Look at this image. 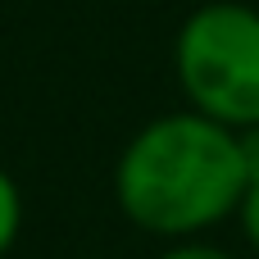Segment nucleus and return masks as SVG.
I'll list each match as a JSON object with an SVG mask.
<instances>
[{
  "label": "nucleus",
  "mask_w": 259,
  "mask_h": 259,
  "mask_svg": "<svg viewBox=\"0 0 259 259\" xmlns=\"http://www.w3.org/2000/svg\"><path fill=\"white\" fill-rule=\"evenodd\" d=\"M246 187L237 132L187 105L141 123L114 164L123 219L159 241H196L237 219Z\"/></svg>",
  "instance_id": "nucleus-1"
},
{
  "label": "nucleus",
  "mask_w": 259,
  "mask_h": 259,
  "mask_svg": "<svg viewBox=\"0 0 259 259\" xmlns=\"http://www.w3.org/2000/svg\"><path fill=\"white\" fill-rule=\"evenodd\" d=\"M173 77L187 109L232 132L259 127V9L246 0L196 5L173 36Z\"/></svg>",
  "instance_id": "nucleus-2"
},
{
  "label": "nucleus",
  "mask_w": 259,
  "mask_h": 259,
  "mask_svg": "<svg viewBox=\"0 0 259 259\" xmlns=\"http://www.w3.org/2000/svg\"><path fill=\"white\" fill-rule=\"evenodd\" d=\"M18 228H23V191L0 168V255H9V246L18 241Z\"/></svg>",
  "instance_id": "nucleus-3"
},
{
  "label": "nucleus",
  "mask_w": 259,
  "mask_h": 259,
  "mask_svg": "<svg viewBox=\"0 0 259 259\" xmlns=\"http://www.w3.org/2000/svg\"><path fill=\"white\" fill-rule=\"evenodd\" d=\"M155 259H237V255L205 241V237H196V241H168V250H159Z\"/></svg>",
  "instance_id": "nucleus-4"
},
{
  "label": "nucleus",
  "mask_w": 259,
  "mask_h": 259,
  "mask_svg": "<svg viewBox=\"0 0 259 259\" xmlns=\"http://www.w3.org/2000/svg\"><path fill=\"white\" fill-rule=\"evenodd\" d=\"M237 223H241V237L250 241V250L259 255V182H250V187H246L241 209H237Z\"/></svg>",
  "instance_id": "nucleus-5"
},
{
  "label": "nucleus",
  "mask_w": 259,
  "mask_h": 259,
  "mask_svg": "<svg viewBox=\"0 0 259 259\" xmlns=\"http://www.w3.org/2000/svg\"><path fill=\"white\" fill-rule=\"evenodd\" d=\"M237 141H241L246 178H250V182H259V127H246V132H237Z\"/></svg>",
  "instance_id": "nucleus-6"
}]
</instances>
